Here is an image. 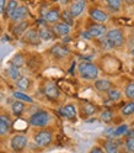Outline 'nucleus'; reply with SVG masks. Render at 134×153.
Segmentation results:
<instances>
[{"label": "nucleus", "instance_id": "nucleus-31", "mask_svg": "<svg viewBox=\"0 0 134 153\" xmlns=\"http://www.w3.org/2000/svg\"><path fill=\"white\" fill-rule=\"evenodd\" d=\"M112 117H113V112L111 110H108V109L103 110L101 112V120L105 121V122H110L112 120Z\"/></svg>", "mask_w": 134, "mask_h": 153}, {"label": "nucleus", "instance_id": "nucleus-15", "mask_svg": "<svg viewBox=\"0 0 134 153\" xmlns=\"http://www.w3.org/2000/svg\"><path fill=\"white\" fill-rule=\"evenodd\" d=\"M60 19V13L58 9H51L44 14V20L48 24H55L58 22V20Z\"/></svg>", "mask_w": 134, "mask_h": 153}, {"label": "nucleus", "instance_id": "nucleus-13", "mask_svg": "<svg viewBox=\"0 0 134 153\" xmlns=\"http://www.w3.org/2000/svg\"><path fill=\"white\" fill-rule=\"evenodd\" d=\"M51 53L57 58H64L69 54V50L63 45H55L51 48Z\"/></svg>", "mask_w": 134, "mask_h": 153}, {"label": "nucleus", "instance_id": "nucleus-7", "mask_svg": "<svg viewBox=\"0 0 134 153\" xmlns=\"http://www.w3.org/2000/svg\"><path fill=\"white\" fill-rule=\"evenodd\" d=\"M107 30L105 25H91L88 30V33L90 35V37H96V38H101L106 35Z\"/></svg>", "mask_w": 134, "mask_h": 153}, {"label": "nucleus", "instance_id": "nucleus-3", "mask_svg": "<svg viewBox=\"0 0 134 153\" xmlns=\"http://www.w3.org/2000/svg\"><path fill=\"white\" fill-rule=\"evenodd\" d=\"M105 38H106L111 48L112 47H121L124 43V35L119 28H113V30L107 31L105 35Z\"/></svg>", "mask_w": 134, "mask_h": 153}, {"label": "nucleus", "instance_id": "nucleus-25", "mask_svg": "<svg viewBox=\"0 0 134 153\" xmlns=\"http://www.w3.org/2000/svg\"><path fill=\"white\" fill-rule=\"evenodd\" d=\"M105 153H118L117 143L113 141H107L105 143Z\"/></svg>", "mask_w": 134, "mask_h": 153}, {"label": "nucleus", "instance_id": "nucleus-41", "mask_svg": "<svg viewBox=\"0 0 134 153\" xmlns=\"http://www.w3.org/2000/svg\"><path fill=\"white\" fill-rule=\"evenodd\" d=\"M0 153H1V152H0Z\"/></svg>", "mask_w": 134, "mask_h": 153}, {"label": "nucleus", "instance_id": "nucleus-22", "mask_svg": "<svg viewBox=\"0 0 134 153\" xmlns=\"http://www.w3.org/2000/svg\"><path fill=\"white\" fill-rule=\"evenodd\" d=\"M30 84H31V80L28 79L27 76H20V78L16 80V87L20 89V91L27 90L30 88Z\"/></svg>", "mask_w": 134, "mask_h": 153}, {"label": "nucleus", "instance_id": "nucleus-11", "mask_svg": "<svg viewBox=\"0 0 134 153\" xmlns=\"http://www.w3.org/2000/svg\"><path fill=\"white\" fill-rule=\"evenodd\" d=\"M24 41L30 45H40L41 38L38 36V32L36 30H30L24 33Z\"/></svg>", "mask_w": 134, "mask_h": 153}, {"label": "nucleus", "instance_id": "nucleus-30", "mask_svg": "<svg viewBox=\"0 0 134 153\" xmlns=\"http://www.w3.org/2000/svg\"><path fill=\"white\" fill-rule=\"evenodd\" d=\"M24 63H25V61H24V57L21 54H16L13 58V61H11V65H15V67H17V68L22 67Z\"/></svg>", "mask_w": 134, "mask_h": 153}, {"label": "nucleus", "instance_id": "nucleus-5", "mask_svg": "<svg viewBox=\"0 0 134 153\" xmlns=\"http://www.w3.org/2000/svg\"><path fill=\"white\" fill-rule=\"evenodd\" d=\"M27 146V138L24 135H15L10 141V147L15 152H22Z\"/></svg>", "mask_w": 134, "mask_h": 153}, {"label": "nucleus", "instance_id": "nucleus-35", "mask_svg": "<svg viewBox=\"0 0 134 153\" xmlns=\"http://www.w3.org/2000/svg\"><path fill=\"white\" fill-rule=\"evenodd\" d=\"M126 148L129 153H134V137H129L126 141Z\"/></svg>", "mask_w": 134, "mask_h": 153}, {"label": "nucleus", "instance_id": "nucleus-12", "mask_svg": "<svg viewBox=\"0 0 134 153\" xmlns=\"http://www.w3.org/2000/svg\"><path fill=\"white\" fill-rule=\"evenodd\" d=\"M90 16L92 20L97 21V22H105V21H107V19H108V15L103 10H101V9H91Z\"/></svg>", "mask_w": 134, "mask_h": 153}, {"label": "nucleus", "instance_id": "nucleus-36", "mask_svg": "<svg viewBox=\"0 0 134 153\" xmlns=\"http://www.w3.org/2000/svg\"><path fill=\"white\" fill-rule=\"evenodd\" d=\"M5 7H6V0H0V14L5 13Z\"/></svg>", "mask_w": 134, "mask_h": 153}, {"label": "nucleus", "instance_id": "nucleus-37", "mask_svg": "<svg viewBox=\"0 0 134 153\" xmlns=\"http://www.w3.org/2000/svg\"><path fill=\"white\" fill-rule=\"evenodd\" d=\"M90 153H103V149L100 148V147H94V148L90 151Z\"/></svg>", "mask_w": 134, "mask_h": 153}, {"label": "nucleus", "instance_id": "nucleus-16", "mask_svg": "<svg viewBox=\"0 0 134 153\" xmlns=\"http://www.w3.org/2000/svg\"><path fill=\"white\" fill-rule=\"evenodd\" d=\"M38 36H40L41 41H49L54 37V32H53L52 28L47 27V26H42V27H40Z\"/></svg>", "mask_w": 134, "mask_h": 153}, {"label": "nucleus", "instance_id": "nucleus-17", "mask_svg": "<svg viewBox=\"0 0 134 153\" xmlns=\"http://www.w3.org/2000/svg\"><path fill=\"white\" fill-rule=\"evenodd\" d=\"M62 115L66 119H74L76 116V109L73 104H68L62 109Z\"/></svg>", "mask_w": 134, "mask_h": 153}, {"label": "nucleus", "instance_id": "nucleus-21", "mask_svg": "<svg viewBox=\"0 0 134 153\" xmlns=\"http://www.w3.org/2000/svg\"><path fill=\"white\" fill-rule=\"evenodd\" d=\"M17 6H18L17 0H9V1H6V7H5V15H6V17H11L14 11L17 9Z\"/></svg>", "mask_w": 134, "mask_h": 153}, {"label": "nucleus", "instance_id": "nucleus-39", "mask_svg": "<svg viewBox=\"0 0 134 153\" xmlns=\"http://www.w3.org/2000/svg\"><path fill=\"white\" fill-rule=\"evenodd\" d=\"M75 1H80V0H75Z\"/></svg>", "mask_w": 134, "mask_h": 153}, {"label": "nucleus", "instance_id": "nucleus-26", "mask_svg": "<svg viewBox=\"0 0 134 153\" xmlns=\"http://www.w3.org/2000/svg\"><path fill=\"white\" fill-rule=\"evenodd\" d=\"M13 95H14V98H16L17 100H20V101H22V102H32V101H33L31 97H28L27 94H25V93H22V91H14Z\"/></svg>", "mask_w": 134, "mask_h": 153}, {"label": "nucleus", "instance_id": "nucleus-32", "mask_svg": "<svg viewBox=\"0 0 134 153\" xmlns=\"http://www.w3.org/2000/svg\"><path fill=\"white\" fill-rule=\"evenodd\" d=\"M60 16L63 17V20H64L63 22H65L66 25H69V26H71V25H73V16L70 15V13H69V11H63Z\"/></svg>", "mask_w": 134, "mask_h": 153}, {"label": "nucleus", "instance_id": "nucleus-8", "mask_svg": "<svg viewBox=\"0 0 134 153\" xmlns=\"http://www.w3.org/2000/svg\"><path fill=\"white\" fill-rule=\"evenodd\" d=\"M85 6H86L85 0L75 1L74 4L70 5V7H69V10H68V11L70 13V15H71L73 19H74V17H78V16H80V15L82 14V11L85 10Z\"/></svg>", "mask_w": 134, "mask_h": 153}, {"label": "nucleus", "instance_id": "nucleus-18", "mask_svg": "<svg viewBox=\"0 0 134 153\" xmlns=\"http://www.w3.org/2000/svg\"><path fill=\"white\" fill-rule=\"evenodd\" d=\"M112 87V83L107 79H97L95 82V88L100 91H108Z\"/></svg>", "mask_w": 134, "mask_h": 153}, {"label": "nucleus", "instance_id": "nucleus-1", "mask_svg": "<svg viewBox=\"0 0 134 153\" xmlns=\"http://www.w3.org/2000/svg\"><path fill=\"white\" fill-rule=\"evenodd\" d=\"M78 72L81 78H84L86 80H94L99 76L97 67L91 62H81L78 65Z\"/></svg>", "mask_w": 134, "mask_h": 153}, {"label": "nucleus", "instance_id": "nucleus-9", "mask_svg": "<svg viewBox=\"0 0 134 153\" xmlns=\"http://www.w3.org/2000/svg\"><path fill=\"white\" fill-rule=\"evenodd\" d=\"M27 15H28L27 7L24 6V5H21V6H17V9L14 11V14L11 15L10 19H11L13 21H15V22H21V21H24L25 19L27 17Z\"/></svg>", "mask_w": 134, "mask_h": 153}, {"label": "nucleus", "instance_id": "nucleus-20", "mask_svg": "<svg viewBox=\"0 0 134 153\" xmlns=\"http://www.w3.org/2000/svg\"><path fill=\"white\" fill-rule=\"evenodd\" d=\"M24 110H25V104H24L22 101L16 100V101L13 102V105H11V111H13V114L15 115V116H20V115H22Z\"/></svg>", "mask_w": 134, "mask_h": 153}, {"label": "nucleus", "instance_id": "nucleus-6", "mask_svg": "<svg viewBox=\"0 0 134 153\" xmlns=\"http://www.w3.org/2000/svg\"><path fill=\"white\" fill-rule=\"evenodd\" d=\"M44 94L47 98L52 100H55L60 97V91L54 83H47L44 85Z\"/></svg>", "mask_w": 134, "mask_h": 153}, {"label": "nucleus", "instance_id": "nucleus-10", "mask_svg": "<svg viewBox=\"0 0 134 153\" xmlns=\"http://www.w3.org/2000/svg\"><path fill=\"white\" fill-rule=\"evenodd\" d=\"M11 128V119L7 115H0V136H5Z\"/></svg>", "mask_w": 134, "mask_h": 153}, {"label": "nucleus", "instance_id": "nucleus-14", "mask_svg": "<svg viewBox=\"0 0 134 153\" xmlns=\"http://www.w3.org/2000/svg\"><path fill=\"white\" fill-rule=\"evenodd\" d=\"M53 32L55 35H58V36H62V37L66 36L70 32V26L66 25L65 22H57L53 27Z\"/></svg>", "mask_w": 134, "mask_h": 153}, {"label": "nucleus", "instance_id": "nucleus-40", "mask_svg": "<svg viewBox=\"0 0 134 153\" xmlns=\"http://www.w3.org/2000/svg\"><path fill=\"white\" fill-rule=\"evenodd\" d=\"M121 1H122V0H121Z\"/></svg>", "mask_w": 134, "mask_h": 153}, {"label": "nucleus", "instance_id": "nucleus-24", "mask_svg": "<svg viewBox=\"0 0 134 153\" xmlns=\"http://www.w3.org/2000/svg\"><path fill=\"white\" fill-rule=\"evenodd\" d=\"M121 114L123 116H130V115H133L134 114V101H129L124 105L121 109Z\"/></svg>", "mask_w": 134, "mask_h": 153}, {"label": "nucleus", "instance_id": "nucleus-23", "mask_svg": "<svg viewBox=\"0 0 134 153\" xmlns=\"http://www.w3.org/2000/svg\"><path fill=\"white\" fill-rule=\"evenodd\" d=\"M6 73H7V75H9V78L13 79V80H17V79L21 76L20 68H17V67L11 65V64H10V67H9V68H7Z\"/></svg>", "mask_w": 134, "mask_h": 153}, {"label": "nucleus", "instance_id": "nucleus-4", "mask_svg": "<svg viewBox=\"0 0 134 153\" xmlns=\"http://www.w3.org/2000/svg\"><path fill=\"white\" fill-rule=\"evenodd\" d=\"M35 142L40 147H47L52 143V132L49 130H41L35 135Z\"/></svg>", "mask_w": 134, "mask_h": 153}, {"label": "nucleus", "instance_id": "nucleus-27", "mask_svg": "<svg viewBox=\"0 0 134 153\" xmlns=\"http://www.w3.org/2000/svg\"><path fill=\"white\" fill-rule=\"evenodd\" d=\"M96 111V108L91 104H84L82 105V115H86V116H91V115L95 114Z\"/></svg>", "mask_w": 134, "mask_h": 153}, {"label": "nucleus", "instance_id": "nucleus-2", "mask_svg": "<svg viewBox=\"0 0 134 153\" xmlns=\"http://www.w3.org/2000/svg\"><path fill=\"white\" fill-rule=\"evenodd\" d=\"M49 121H51L49 114L44 110H40V111L35 112L33 115H31L30 120H28L30 125L35 126V127H44V126L48 125Z\"/></svg>", "mask_w": 134, "mask_h": 153}, {"label": "nucleus", "instance_id": "nucleus-19", "mask_svg": "<svg viewBox=\"0 0 134 153\" xmlns=\"http://www.w3.org/2000/svg\"><path fill=\"white\" fill-rule=\"evenodd\" d=\"M28 28V22L27 21H21L17 25H15V27L13 28V33L15 36H21L26 32V30Z\"/></svg>", "mask_w": 134, "mask_h": 153}, {"label": "nucleus", "instance_id": "nucleus-38", "mask_svg": "<svg viewBox=\"0 0 134 153\" xmlns=\"http://www.w3.org/2000/svg\"><path fill=\"white\" fill-rule=\"evenodd\" d=\"M126 1H127L129 5H133V4H134V0H126Z\"/></svg>", "mask_w": 134, "mask_h": 153}, {"label": "nucleus", "instance_id": "nucleus-28", "mask_svg": "<svg viewBox=\"0 0 134 153\" xmlns=\"http://www.w3.org/2000/svg\"><path fill=\"white\" fill-rule=\"evenodd\" d=\"M121 97H122L121 90H118V89H110L108 90V98H110V100L117 101V100L121 99Z\"/></svg>", "mask_w": 134, "mask_h": 153}, {"label": "nucleus", "instance_id": "nucleus-29", "mask_svg": "<svg viewBox=\"0 0 134 153\" xmlns=\"http://www.w3.org/2000/svg\"><path fill=\"white\" fill-rule=\"evenodd\" d=\"M106 3H107V5L112 9L113 11H118L119 9H121V4H122V1L121 0H106Z\"/></svg>", "mask_w": 134, "mask_h": 153}, {"label": "nucleus", "instance_id": "nucleus-33", "mask_svg": "<svg viewBox=\"0 0 134 153\" xmlns=\"http://www.w3.org/2000/svg\"><path fill=\"white\" fill-rule=\"evenodd\" d=\"M126 95L129 98V99H133L134 100V83H129L127 87H126V90H124Z\"/></svg>", "mask_w": 134, "mask_h": 153}, {"label": "nucleus", "instance_id": "nucleus-34", "mask_svg": "<svg viewBox=\"0 0 134 153\" xmlns=\"http://www.w3.org/2000/svg\"><path fill=\"white\" fill-rule=\"evenodd\" d=\"M127 131H128L127 125H122V126H119L118 128H116L113 131V136H122V135H124V133H127Z\"/></svg>", "mask_w": 134, "mask_h": 153}]
</instances>
